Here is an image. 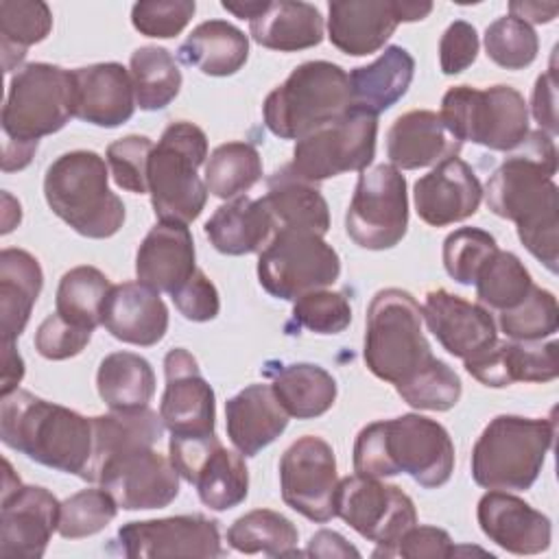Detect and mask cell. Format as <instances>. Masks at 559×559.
I'll return each mask as SVG.
<instances>
[{"label":"cell","mask_w":559,"mask_h":559,"mask_svg":"<svg viewBox=\"0 0 559 559\" xmlns=\"http://www.w3.org/2000/svg\"><path fill=\"white\" fill-rule=\"evenodd\" d=\"M454 552H456L454 542L443 528L413 524L391 546L373 550V557H408V559L430 557V559H441V557H452Z\"/></svg>","instance_id":"cell-55"},{"label":"cell","mask_w":559,"mask_h":559,"mask_svg":"<svg viewBox=\"0 0 559 559\" xmlns=\"http://www.w3.org/2000/svg\"><path fill=\"white\" fill-rule=\"evenodd\" d=\"M413 199L424 223L445 227L476 214L483 186L469 164L461 157H448L415 181Z\"/></svg>","instance_id":"cell-22"},{"label":"cell","mask_w":559,"mask_h":559,"mask_svg":"<svg viewBox=\"0 0 559 559\" xmlns=\"http://www.w3.org/2000/svg\"><path fill=\"white\" fill-rule=\"evenodd\" d=\"M92 338V330L79 328L66 321L61 314H48L35 332V349L48 360H66L85 349Z\"/></svg>","instance_id":"cell-54"},{"label":"cell","mask_w":559,"mask_h":559,"mask_svg":"<svg viewBox=\"0 0 559 559\" xmlns=\"http://www.w3.org/2000/svg\"><path fill=\"white\" fill-rule=\"evenodd\" d=\"M221 4H223L225 11L234 13L236 17L251 22L253 17H258L266 9L269 0H238V2L236 0H223Z\"/></svg>","instance_id":"cell-63"},{"label":"cell","mask_w":559,"mask_h":559,"mask_svg":"<svg viewBox=\"0 0 559 559\" xmlns=\"http://www.w3.org/2000/svg\"><path fill=\"white\" fill-rule=\"evenodd\" d=\"M408 227V192L404 175L391 164L360 170L345 214L347 236L362 249L395 247Z\"/></svg>","instance_id":"cell-13"},{"label":"cell","mask_w":559,"mask_h":559,"mask_svg":"<svg viewBox=\"0 0 559 559\" xmlns=\"http://www.w3.org/2000/svg\"><path fill=\"white\" fill-rule=\"evenodd\" d=\"M400 24L397 0H334L328 4V37L352 57L378 52Z\"/></svg>","instance_id":"cell-28"},{"label":"cell","mask_w":559,"mask_h":559,"mask_svg":"<svg viewBox=\"0 0 559 559\" xmlns=\"http://www.w3.org/2000/svg\"><path fill=\"white\" fill-rule=\"evenodd\" d=\"M109 288L111 284L107 275L96 266H74L63 273L57 286L55 312L61 314L66 321L94 332L100 325L103 304Z\"/></svg>","instance_id":"cell-43"},{"label":"cell","mask_w":559,"mask_h":559,"mask_svg":"<svg viewBox=\"0 0 559 559\" xmlns=\"http://www.w3.org/2000/svg\"><path fill=\"white\" fill-rule=\"evenodd\" d=\"M349 107H354L349 74L332 61H306L264 98L262 116L273 135L301 140Z\"/></svg>","instance_id":"cell-6"},{"label":"cell","mask_w":559,"mask_h":559,"mask_svg":"<svg viewBox=\"0 0 559 559\" xmlns=\"http://www.w3.org/2000/svg\"><path fill=\"white\" fill-rule=\"evenodd\" d=\"M498 323L509 341L537 343L552 336L559 328L557 297L546 288L533 286L520 306L500 312Z\"/></svg>","instance_id":"cell-46"},{"label":"cell","mask_w":559,"mask_h":559,"mask_svg":"<svg viewBox=\"0 0 559 559\" xmlns=\"http://www.w3.org/2000/svg\"><path fill=\"white\" fill-rule=\"evenodd\" d=\"M306 555L310 557H360V552L338 533L334 531H317L306 548Z\"/></svg>","instance_id":"cell-59"},{"label":"cell","mask_w":559,"mask_h":559,"mask_svg":"<svg viewBox=\"0 0 559 559\" xmlns=\"http://www.w3.org/2000/svg\"><path fill=\"white\" fill-rule=\"evenodd\" d=\"M478 55V33L476 28L465 22L456 20L452 22L439 41V66L443 74H459L467 70Z\"/></svg>","instance_id":"cell-56"},{"label":"cell","mask_w":559,"mask_h":559,"mask_svg":"<svg viewBox=\"0 0 559 559\" xmlns=\"http://www.w3.org/2000/svg\"><path fill=\"white\" fill-rule=\"evenodd\" d=\"M496 251H498V245L489 231L478 227H461L443 240L445 273L454 282L463 286H472L483 264Z\"/></svg>","instance_id":"cell-50"},{"label":"cell","mask_w":559,"mask_h":559,"mask_svg":"<svg viewBox=\"0 0 559 559\" xmlns=\"http://www.w3.org/2000/svg\"><path fill=\"white\" fill-rule=\"evenodd\" d=\"M207 157V138L201 127L179 120L164 129L148 159V194L159 221L192 223L205 207L207 186L199 166Z\"/></svg>","instance_id":"cell-8"},{"label":"cell","mask_w":559,"mask_h":559,"mask_svg":"<svg viewBox=\"0 0 559 559\" xmlns=\"http://www.w3.org/2000/svg\"><path fill=\"white\" fill-rule=\"evenodd\" d=\"M74 74V118L114 129L124 124L135 111L133 81L120 63H94L72 70Z\"/></svg>","instance_id":"cell-24"},{"label":"cell","mask_w":559,"mask_h":559,"mask_svg":"<svg viewBox=\"0 0 559 559\" xmlns=\"http://www.w3.org/2000/svg\"><path fill=\"white\" fill-rule=\"evenodd\" d=\"M349 323L352 306L343 293L321 288L295 299L293 304L290 325L306 328L314 334H338Z\"/></svg>","instance_id":"cell-51"},{"label":"cell","mask_w":559,"mask_h":559,"mask_svg":"<svg viewBox=\"0 0 559 559\" xmlns=\"http://www.w3.org/2000/svg\"><path fill=\"white\" fill-rule=\"evenodd\" d=\"M288 413L271 384H249L225 402V428L242 456H255L288 426Z\"/></svg>","instance_id":"cell-30"},{"label":"cell","mask_w":559,"mask_h":559,"mask_svg":"<svg viewBox=\"0 0 559 559\" xmlns=\"http://www.w3.org/2000/svg\"><path fill=\"white\" fill-rule=\"evenodd\" d=\"M341 275V258L319 234L277 229L258 258L260 286L277 299L295 301L332 286Z\"/></svg>","instance_id":"cell-11"},{"label":"cell","mask_w":559,"mask_h":559,"mask_svg":"<svg viewBox=\"0 0 559 559\" xmlns=\"http://www.w3.org/2000/svg\"><path fill=\"white\" fill-rule=\"evenodd\" d=\"M397 11H400V22H417V20H424L432 11V2L397 0Z\"/></svg>","instance_id":"cell-64"},{"label":"cell","mask_w":559,"mask_h":559,"mask_svg":"<svg viewBox=\"0 0 559 559\" xmlns=\"http://www.w3.org/2000/svg\"><path fill=\"white\" fill-rule=\"evenodd\" d=\"M37 151V144H13V142H4V155H2V170L11 173V170H22L31 164L33 155Z\"/></svg>","instance_id":"cell-62"},{"label":"cell","mask_w":559,"mask_h":559,"mask_svg":"<svg viewBox=\"0 0 559 559\" xmlns=\"http://www.w3.org/2000/svg\"><path fill=\"white\" fill-rule=\"evenodd\" d=\"M153 146L146 135H127L107 146V164L118 188L133 194L148 192V159Z\"/></svg>","instance_id":"cell-52"},{"label":"cell","mask_w":559,"mask_h":559,"mask_svg":"<svg viewBox=\"0 0 559 559\" xmlns=\"http://www.w3.org/2000/svg\"><path fill=\"white\" fill-rule=\"evenodd\" d=\"M421 321V308L411 293L384 288L373 295L365 321L362 358L376 378L400 384L435 358Z\"/></svg>","instance_id":"cell-7"},{"label":"cell","mask_w":559,"mask_h":559,"mask_svg":"<svg viewBox=\"0 0 559 559\" xmlns=\"http://www.w3.org/2000/svg\"><path fill=\"white\" fill-rule=\"evenodd\" d=\"M509 15L522 20V22H533V24H548L555 20L559 13L557 2H511L509 4Z\"/></svg>","instance_id":"cell-60"},{"label":"cell","mask_w":559,"mask_h":559,"mask_svg":"<svg viewBox=\"0 0 559 559\" xmlns=\"http://www.w3.org/2000/svg\"><path fill=\"white\" fill-rule=\"evenodd\" d=\"M520 151L507 157L485 186L487 207L518 227L520 242L550 273L559 260L557 148L548 133L528 131Z\"/></svg>","instance_id":"cell-1"},{"label":"cell","mask_w":559,"mask_h":559,"mask_svg":"<svg viewBox=\"0 0 559 559\" xmlns=\"http://www.w3.org/2000/svg\"><path fill=\"white\" fill-rule=\"evenodd\" d=\"M465 371L485 386L502 389L513 382H550L557 378V343L542 345L498 341L480 354L463 360Z\"/></svg>","instance_id":"cell-25"},{"label":"cell","mask_w":559,"mask_h":559,"mask_svg":"<svg viewBox=\"0 0 559 559\" xmlns=\"http://www.w3.org/2000/svg\"><path fill=\"white\" fill-rule=\"evenodd\" d=\"M96 389L109 411L146 408L155 393V373L144 356L114 352L98 365Z\"/></svg>","instance_id":"cell-38"},{"label":"cell","mask_w":559,"mask_h":559,"mask_svg":"<svg viewBox=\"0 0 559 559\" xmlns=\"http://www.w3.org/2000/svg\"><path fill=\"white\" fill-rule=\"evenodd\" d=\"M463 142L443 124L437 111L413 109L402 114L386 131V157L397 170H417L437 166L456 157Z\"/></svg>","instance_id":"cell-29"},{"label":"cell","mask_w":559,"mask_h":559,"mask_svg":"<svg viewBox=\"0 0 559 559\" xmlns=\"http://www.w3.org/2000/svg\"><path fill=\"white\" fill-rule=\"evenodd\" d=\"M48 207L85 238H109L124 223V203L109 190V170L94 151L59 155L44 177Z\"/></svg>","instance_id":"cell-4"},{"label":"cell","mask_w":559,"mask_h":559,"mask_svg":"<svg viewBox=\"0 0 559 559\" xmlns=\"http://www.w3.org/2000/svg\"><path fill=\"white\" fill-rule=\"evenodd\" d=\"M118 513V504L109 491L81 489L61 502L59 535L66 539H81L100 533Z\"/></svg>","instance_id":"cell-49"},{"label":"cell","mask_w":559,"mask_h":559,"mask_svg":"<svg viewBox=\"0 0 559 559\" xmlns=\"http://www.w3.org/2000/svg\"><path fill=\"white\" fill-rule=\"evenodd\" d=\"M4 347V367H2V386H0V395H9L17 389L22 376H24V360L22 356L15 352L13 343H2Z\"/></svg>","instance_id":"cell-61"},{"label":"cell","mask_w":559,"mask_h":559,"mask_svg":"<svg viewBox=\"0 0 559 559\" xmlns=\"http://www.w3.org/2000/svg\"><path fill=\"white\" fill-rule=\"evenodd\" d=\"M476 518L480 531L507 552L537 555L550 546V520L509 491L489 489L478 500Z\"/></svg>","instance_id":"cell-23"},{"label":"cell","mask_w":559,"mask_h":559,"mask_svg":"<svg viewBox=\"0 0 559 559\" xmlns=\"http://www.w3.org/2000/svg\"><path fill=\"white\" fill-rule=\"evenodd\" d=\"M166 389L159 404L164 428L175 437H201L214 432L216 400L207 380L201 376L197 358L175 347L164 358Z\"/></svg>","instance_id":"cell-20"},{"label":"cell","mask_w":559,"mask_h":559,"mask_svg":"<svg viewBox=\"0 0 559 559\" xmlns=\"http://www.w3.org/2000/svg\"><path fill=\"white\" fill-rule=\"evenodd\" d=\"M533 116L539 122V131L548 133L550 138L557 135L559 124H557V68H555V55L544 74L537 76L535 87H533Z\"/></svg>","instance_id":"cell-58"},{"label":"cell","mask_w":559,"mask_h":559,"mask_svg":"<svg viewBox=\"0 0 559 559\" xmlns=\"http://www.w3.org/2000/svg\"><path fill=\"white\" fill-rule=\"evenodd\" d=\"M474 286L480 304L504 312L520 306L535 284L515 253L498 249L478 271Z\"/></svg>","instance_id":"cell-45"},{"label":"cell","mask_w":559,"mask_h":559,"mask_svg":"<svg viewBox=\"0 0 559 559\" xmlns=\"http://www.w3.org/2000/svg\"><path fill=\"white\" fill-rule=\"evenodd\" d=\"M297 539V526L286 515L271 509H253L227 528L229 546L245 555L264 552L269 557H295L301 555Z\"/></svg>","instance_id":"cell-40"},{"label":"cell","mask_w":559,"mask_h":559,"mask_svg":"<svg viewBox=\"0 0 559 559\" xmlns=\"http://www.w3.org/2000/svg\"><path fill=\"white\" fill-rule=\"evenodd\" d=\"M179 59L207 76H231L249 57L247 35L225 20L201 22L179 46Z\"/></svg>","instance_id":"cell-36"},{"label":"cell","mask_w":559,"mask_h":559,"mask_svg":"<svg viewBox=\"0 0 559 559\" xmlns=\"http://www.w3.org/2000/svg\"><path fill=\"white\" fill-rule=\"evenodd\" d=\"M135 105L144 111L168 107L181 90V70L175 57L162 46H142L129 61Z\"/></svg>","instance_id":"cell-41"},{"label":"cell","mask_w":559,"mask_h":559,"mask_svg":"<svg viewBox=\"0 0 559 559\" xmlns=\"http://www.w3.org/2000/svg\"><path fill=\"white\" fill-rule=\"evenodd\" d=\"M354 472L371 478L408 474L424 489H437L454 472V445L448 430L430 417L406 413L380 419L358 432Z\"/></svg>","instance_id":"cell-2"},{"label":"cell","mask_w":559,"mask_h":559,"mask_svg":"<svg viewBox=\"0 0 559 559\" xmlns=\"http://www.w3.org/2000/svg\"><path fill=\"white\" fill-rule=\"evenodd\" d=\"M271 376V386L290 417L314 419L334 406L336 380L319 365H282Z\"/></svg>","instance_id":"cell-39"},{"label":"cell","mask_w":559,"mask_h":559,"mask_svg":"<svg viewBox=\"0 0 559 559\" xmlns=\"http://www.w3.org/2000/svg\"><path fill=\"white\" fill-rule=\"evenodd\" d=\"M170 461L177 474L197 487L199 500L212 511L238 507L249 491V469L240 452L227 450L212 435L170 437Z\"/></svg>","instance_id":"cell-14"},{"label":"cell","mask_w":559,"mask_h":559,"mask_svg":"<svg viewBox=\"0 0 559 559\" xmlns=\"http://www.w3.org/2000/svg\"><path fill=\"white\" fill-rule=\"evenodd\" d=\"M334 513L358 535L376 542L378 548L391 546L406 528L417 524L415 504L397 485L360 474L338 480Z\"/></svg>","instance_id":"cell-15"},{"label":"cell","mask_w":559,"mask_h":559,"mask_svg":"<svg viewBox=\"0 0 559 559\" xmlns=\"http://www.w3.org/2000/svg\"><path fill=\"white\" fill-rule=\"evenodd\" d=\"M2 465L0 557L39 559L59 528L61 502L44 487L22 485L7 459Z\"/></svg>","instance_id":"cell-16"},{"label":"cell","mask_w":559,"mask_h":559,"mask_svg":"<svg viewBox=\"0 0 559 559\" xmlns=\"http://www.w3.org/2000/svg\"><path fill=\"white\" fill-rule=\"evenodd\" d=\"M111 493L124 511L162 509L179 496V474L170 459L153 445L131 448L109 456L94 474V480Z\"/></svg>","instance_id":"cell-18"},{"label":"cell","mask_w":559,"mask_h":559,"mask_svg":"<svg viewBox=\"0 0 559 559\" xmlns=\"http://www.w3.org/2000/svg\"><path fill=\"white\" fill-rule=\"evenodd\" d=\"M0 439L39 465L81 478H85L92 463V417L87 419L22 389L2 395Z\"/></svg>","instance_id":"cell-3"},{"label":"cell","mask_w":559,"mask_h":559,"mask_svg":"<svg viewBox=\"0 0 559 559\" xmlns=\"http://www.w3.org/2000/svg\"><path fill=\"white\" fill-rule=\"evenodd\" d=\"M277 229H297L325 236L330 229V210L314 183L299 179L288 166L273 173L262 197Z\"/></svg>","instance_id":"cell-31"},{"label":"cell","mask_w":559,"mask_h":559,"mask_svg":"<svg viewBox=\"0 0 559 559\" xmlns=\"http://www.w3.org/2000/svg\"><path fill=\"white\" fill-rule=\"evenodd\" d=\"M100 323L122 343L151 347L168 330V308L157 290L142 282H122L109 288Z\"/></svg>","instance_id":"cell-27"},{"label":"cell","mask_w":559,"mask_h":559,"mask_svg":"<svg viewBox=\"0 0 559 559\" xmlns=\"http://www.w3.org/2000/svg\"><path fill=\"white\" fill-rule=\"evenodd\" d=\"M400 397L419 411H450L461 400V380L443 360L432 358L408 380L395 384Z\"/></svg>","instance_id":"cell-47"},{"label":"cell","mask_w":559,"mask_h":559,"mask_svg":"<svg viewBox=\"0 0 559 559\" xmlns=\"http://www.w3.org/2000/svg\"><path fill=\"white\" fill-rule=\"evenodd\" d=\"M439 116L456 140L491 151H518L528 135V105L511 85L450 87Z\"/></svg>","instance_id":"cell-10"},{"label":"cell","mask_w":559,"mask_h":559,"mask_svg":"<svg viewBox=\"0 0 559 559\" xmlns=\"http://www.w3.org/2000/svg\"><path fill=\"white\" fill-rule=\"evenodd\" d=\"M92 432H94V450H92V463L83 480H94L96 469L114 454L142 448V445H155L162 439L164 421L162 417L146 408L135 411H111L107 415L92 417Z\"/></svg>","instance_id":"cell-37"},{"label":"cell","mask_w":559,"mask_h":559,"mask_svg":"<svg viewBox=\"0 0 559 559\" xmlns=\"http://www.w3.org/2000/svg\"><path fill=\"white\" fill-rule=\"evenodd\" d=\"M118 542L129 559L223 555L218 522L199 513L129 522L120 526Z\"/></svg>","instance_id":"cell-19"},{"label":"cell","mask_w":559,"mask_h":559,"mask_svg":"<svg viewBox=\"0 0 559 559\" xmlns=\"http://www.w3.org/2000/svg\"><path fill=\"white\" fill-rule=\"evenodd\" d=\"M336 459L332 445L314 435L299 437L280 459L282 500L312 522H330L336 496Z\"/></svg>","instance_id":"cell-17"},{"label":"cell","mask_w":559,"mask_h":559,"mask_svg":"<svg viewBox=\"0 0 559 559\" xmlns=\"http://www.w3.org/2000/svg\"><path fill=\"white\" fill-rule=\"evenodd\" d=\"M52 13L41 0H2L0 2V48L4 70H15L26 50L48 37Z\"/></svg>","instance_id":"cell-42"},{"label":"cell","mask_w":559,"mask_h":559,"mask_svg":"<svg viewBox=\"0 0 559 559\" xmlns=\"http://www.w3.org/2000/svg\"><path fill=\"white\" fill-rule=\"evenodd\" d=\"M175 308L183 314V319L188 321H212L216 319L218 310H221V299H218V290L216 286L207 280V275L203 271H194V275L173 295Z\"/></svg>","instance_id":"cell-57"},{"label":"cell","mask_w":559,"mask_h":559,"mask_svg":"<svg viewBox=\"0 0 559 559\" xmlns=\"http://www.w3.org/2000/svg\"><path fill=\"white\" fill-rule=\"evenodd\" d=\"M413 74V55L402 46H386L376 61L349 72L352 100L356 107L378 116L408 92Z\"/></svg>","instance_id":"cell-35"},{"label":"cell","mask_w":559,"mask_h":559,"mask_svg":"<svg viewBox=\"0 0 559 559\" xmlns=\"http://www.w3.org/2000/svg\"><path fill=\"white\" fill-rule=\"evenodd\" d=\"M203 229L212 247L225 255L260 253L275 236V223L264 201L249 197H236L216 207Z\"/></svg>","instance_id":"cell-32"},{"label":"cell","mask_w":559,"mask_h":559,"mask_svg":"<svg viewBox=\"0 0 559 559\" xmlns=\"http://www.w3.org/2000/svg\"><path fill=\"white\" fill-rule=\"evenodd\" d=\"M323 31L325 24L319 9L299 0H269L266 9L249 22L253 41L280 52H297L319 46L323 41Z\"/></svg>","instance_id":"cell-33"},{"label":"cell","mask_w":559,"mask_h":559,"mask_svg":"<svg viewBox=\"0 0 559 559\" xmlns=\"http://www.w3.org/2000/svg\"><path fill=\"white\" fill-rule=\"evenodd\" d=\"M539 39L531 24L504 15L491 22L485 31V52L487 57L504 70H522L531 66L537 57Z\"/></svg>","instance_id":"cell-48"},{"label":"cell","mask_w":559,"mask_h":559,"mask_svg":"<svg viewBox=\"0 0 559 559\" xmlns=\"http://www.w3.org/2000/svg\"><path fill=\"white\" fill-rule=\"evenodd\" d=\"M74 116V74L52 63H26L9 83L2 107L4 142L39 144Z\"/></svg>","instance_id":"cell-9"},{"label":"cell","mask_w":559,"mask_h":559,"mask_svg":"<svg viewBox=\"0 0 559 559\" xmlns=\"http://www.w3.org/2000/svg\"><path fill=\"white\" fill-rule=\"evenodd\" d=\"M205 186L216 199H236L262 179V159L249 142L216 146L205 162Z\"/></svg>","instance_id":"cell-44"},{"label":"cell","mask_w":559,"mask_h":559,"mask_svg":"<svg viewBox=\"0 0 559 559\" xmlns=\"http://www.w3.org/2000/svg\"><path fill=\"white\" fill-rule=\"evenodd\" d=\"M421 319L454 358L467 360L496 343V321L487 308L472 304L445 288L426 295Z\"/></svg>","instance_id":"cell-21"},{"label":"cell","mask_w":559,"mask_h":559,"mask_svg":"<svg viewBox=\"0 0 559 559\" xmlns=\"http://www.w3.org/2000/svg\"><path fill=\"white\" fill-rule=\"evenodd\" d=\"M194 240L183 223L159 221L138 247V282L157 293L173 295L194 275Z\"/></svg>","instance_id":"cell-26"},{"label":"cell","mask_w":559,"mask_h":559,"mask_svg":"<svg viewBox=\"0 0 559 559\" xmlns=\"http://www.w3.org/2000/svg\"><path fill=\"white\" fill-rule=\"evenodd\" d=\"M555 419L493 417L472 450V478L485 489L524 491L537 480L555 439Z\"/></svg>","instance_id":"cell-5"},{"label":"cell","mask_w":559,"mask_h":559,"mask_svg":"<svg viewBox=\"0 0 559 559\" xmlns=\"http://www.w3.org/2000/svg\"><path fill=\"white\" fill-rule=\"evenodd\" d=\"M376 138L378 116L354 105L343 116L297 140L288 168L308 183L365 170L373 162Z\"/></svg>","instance_id":"cell-12"},{"label":"cell","mask_w":559,"mask_h":559,"mask_svg":"<svg viewBox=\"0 0 559 559\" xmlns=\"http://www.w3.org/2000/svg\"><path fill=\"white\" fill-rule=\"evenodd\" d=\"M194 11V0H142L133 4L131 22L146 37L168 39L186 28Z\"/></svg>","instance_id":"cell-53"},{"label":"cell","mask_w":559,"mask_h":559,"mask_svg":"<svg viewBox=\"0 0 559 559\" xmlns=\"http://www.w3.org/2000/svg\"><path fill=\"white\" fill-rule=\"evenodd\" d=\"M44 273L35 255L24 249L0 251V332L2 343H13L26 328L41 293Z\"/></svg>","instance_id":"cell-34"}]
</instances>
